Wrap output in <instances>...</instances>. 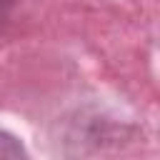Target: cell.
Listing matches in <instances>:
<instances>
[{
    "instance_id": "1",
    "label": "cell",
    "mask_w": 160,
    "mask_h": 160,
    "mask_svg": "<svg viewBox=\"0 0 160 160\" xmlns=\"http://www.w3.org/2000/svg\"><path fill=\"white\" fill-rule=\"evenodd\" d=\"M0 160H30L22 142L8 130H0Z\"/></svg>"
}]
</instances>
